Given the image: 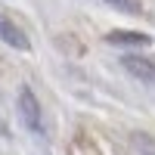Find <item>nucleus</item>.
<instances>
[{"label":"nucleus","mask_w":155,"mask_h":155,"mask_svg":"<svg viewBox=\"0 0 155 155\" xmlns=\"http://www.w3.org/2000/svg\"><path fill=\"white\" fill-rule=\"evenodd\" d=\"M19 112H22V121L28 130L34 134H41L44 130V115H41V102H37V96L31 93L28 87H22L19 90Z\"/></svg>","instance_id":"obj_1"},{"label":"nucleus","mask_w":155,"mask_h":155,"mask_svg":"<svg viewBox=\"0 0 155 155\" xmlns=\"http://www.w3.org/2000/svg\"><path fill=\"white\" fill-rule=\"evenodd\" d=\"M121 65H124V71L130 74V78H137L140 84H152L155 87V59H149V56H124L121 59Z\"/></svg>","instance_id":"obj_2"},{"label":"nucleus","mask_w":155,"mask_h":155,"mask_svg":"<svg viewBox=\"0 0 155 155\" xmlns=\"http://www.w3.org/2000/svg\"><path fill=\"white\" fill-rule=\"evenodd\" d=\"M0 41H3V44H9L12 50H31L28 34H25L19 25L6 16V12H0Z\"/></svg>","instance_id":"obj_3"},{"label":"nucleus","mask_w":155,"mask_h":155,"mask_svg":"<svg viewBox=\"0 0 155 155\" xmlns=\"http://www.w3.org/2000/svg\"><path fill=\"white\" fill-rule=\"evenodd\" d=\"M106 41L109 44H124V47H146V44H152V37L143 34V31H112Z\"/></svg>","instance_id":"obj_4"},{"label":"nucleus","mask_w":155,"mask_h":155,"mask_svg":"<svg viewBox=\"0 0 155 155\" xmlns=\"http://www.w3.org/2000/svg\"><path fill=\"white\" fill-rule=\"evenodd\" d=\"M109 3L115 9H121V12H143V3H140V0H109Z\"/></svg>","instance_id":"obj_5"}]
</instances>
